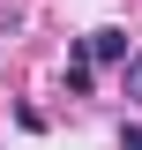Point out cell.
I'll return each mask as SVG.
<instances>
[{
	"instance_id": "3",
	"label": "cell",
	"mask_w": 142,
	"mask_h": 150,
	"mask_svg": "<svg viewBox=\"0 0 142 150\" xmlns=\"http://www.w3.org/2000/svg\"><path fill=\"white\" fill-rule=\"evenodd\" d=\"M120 150H142V120H127V128H120Z\"/></svg>"
},
{
	"instance_id": "2",
	"label": "cell",
	"mask_w": 142,
	"mask_h": 150,
	"mask_svg": "<svg viewBox=\"0 0 142 150\" xmlns=\"http://www.w3.org/2000/svg\"><path fill=\"white\" fill-rule=\"evenodd\" d=\"M120 83H127V105H142V53H127V68H120Z\"/></svg>"
},
{
	"instance_id": "1",
	"label": "cell",
	"mask_w": 142,
	"mask_h": 150,
	"mask_svg": "<svg viewBox=\"0 0 142 150\" xmlns=\"http://www.w3.org/2000/svg\"><path fill=\"white\" fill-rule=\"evenodd\" d=\"M75 60H105V68H127V30H90Z\"/></svg>"
}]
</instances>
